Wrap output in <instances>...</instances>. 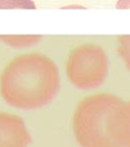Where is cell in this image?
Wrapping results in <instances>:
<instances>
[{
  "label": "cell",
  "mask_w": 130,
  "mask_h": 147,
  "mask_svg": "<svg viewBox=\"0 0 130 147\" xmlns=\"http://www.w3.org/2000/svg\"><path fill=\"white\" fill-rule=\"evenodd\" d=\"M60 87L56 63L42 53H24L9 61L0 74V93L9 105L35 109L52 100Z\"/></svg>",
  "instance_id": "6da1fadb"
},
{
  "label": "cell",
  "mask_w": 130,
  "mask_h": 147,
  "mask_svg": "<svg viewBox=\"0 0 130 147\" xmlns=\"http://www.w3.org/2000/svg\"><path fill=\"white\" fill-rule=\"evenodd\" d=\"M124 100L110 92L91 94L78 102L72 117L74 136L83 147H122L116 118Z\"/></svg>",
  "instance_id": "7a4b0ae2"
},
{
  "label": "cell",
  "mask_w": 130,
  "mask_h": 147,
  "mask_svg": "<svg viewBox=\"0 0 130 147\" xmlns=\"http://www.w3.org/2000/svg\"><path fill=\"white\" fill-rule=\"evenodd\" d=\"M69 80L76 87L89 89L101 85L108 74V57L101 46L83 44L70 52L66 63Z\"/></svg>",
  "instance_id": "3957f363"
},
{
  "label": "cell",
  "mask_w": 130,
  "mask_h": 147,
  "mask_svg": "<svg viewBox=\"0 0 130 147\" xmlns=\"http://www.w3.org/2000/svg\"><path fill=\"white\" fill-rule=\"evenodd\" d=\"M32 135L22 117L0 111V147H28Z\"/></svg>",
  "instance_id": "277c9868"
},
{
  "label": "cell",
  "mask_w": 130,
  "mask_h": 147,
  "mask_svg": "<svg viewBox=\"0 0 130 147\" xmlns=\"http://www.w3.org/2000/svg\"><path fill=\"white\" fill-rule=\"evenodd\" d=\"M116 137L122 147H130V100L124 102L116 118Z\"/></svg>",
  "instance_id": "5b68a950"
},
{
  "label": "cell",
  "mask_w": 130,
  "mask_h": 147,
  "mask_svg": "<svg viewBox=\"0 0 130 147\" xmlns=\"http://www.w3.org/2000/svg\"><path fill=\"white\" fill-rule=\"evenodd\" d=\"M42 39V36H1L0 35V40L8 45L13 46V47H28L32 46L34 44L38 43Z\"/></svg>",
  "instance_id": "8992f818"
},
{
  "label": "cell",
  "mask_w": 130,
  "mask_h": 147,
  "mask_svg": "<svg viewBox=\"0 0 130 147\" xmlns=\"http://www.w3.org/2000/svg\"><path fill=\"white\" fill-rule=\"evenodd\" d=\"M118 52L127 68L130 70V35L120 36Z\"/></svg>",
  "instance_id": "52a82bcc"
},
{
  "label": "cell",
  "mask_w": 130,
  "mask_h": 147,
  "mask_svg": "<svg viewBox=\"0 0 130 147\" xmlns=\"http://www.w3.org/2000/svg\"><path fill=\"white\" fill-rule=\"evenodd\" d=\"M0 8L35 9L36 5L32 0H0Z\"/></svg>",
  "instance_id": "ba28073f"
},
{
  "label": "cell",
  "mask_w": 130,
  "mask_h": 147,
  "mask_svg": "<svg viewBox=\"0 0 130 147\" xmlns=\"http://www.w3.org/2000/svg\"><path fill=\"white\" fill-rule=\"evenodd\" d=\"M116 7L117 8H130V0H119Z\"/></svg>",
  "instance_id": "9c48e42d"
}]
</instances>
